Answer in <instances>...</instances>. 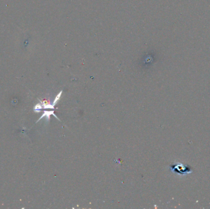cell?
<instances>
[{
    "instance_id": "cell-3",
    "label": "cell",
    "mask_w": 210,
    "mask_h": 209,
    "mask_svg": "<svg viewBox=\"0 0 210 209\" xmlns=\"http://www.w3.org/2000/svg\"><path fill=\"white\" fill-rule=\"evenodd\" d=\"M62 92H63V91H61V92H60V93H59L58 94H57V96L56 97V98H55V99H54V102H53V104H54V105L55 106V105H56V104L58 102V100L59 99H60V97H61V96H62Z\"/></svg>"
},
{
    "instance_id": "cell-1",
    "label": "cell",
    "mask_w": 210,
    "mask_h": 209,
    "mask_svg": "<svg viewBox=\"0 0 210 209\" xmlns=\"http://www.w3.org/2000/svg\"><path fill=\"white\" fill-rule=\"evenodd\" d=\"M170 169L173 173L177 174L180 175H185L192 172L190 167L184 166L181 163H175L174 165H171Z\"/></svg>"
},
{
    "instance_id": "cell-2",
    "label": "cell",
    "mask_w": 210,
    "mask_h": 209,
    "mask_svg": "<svg viewBox=\"0 0 210 209\" xmlns=\"http://www.w3.org/2000/svg\"><path fill=\"white\" fill-rule=\"evenodd\" d=\"M51 115H54L55 117L56 118V119H57L59 121H60V120H59V119H58V117H57L56 115L54 114V111H44V113H43V115L40 117V119L38 120V121H39L41 119H42L43 117H46L47 120V121H49V119H50V116H51Z\"/></svg>"
}]
</instances>
